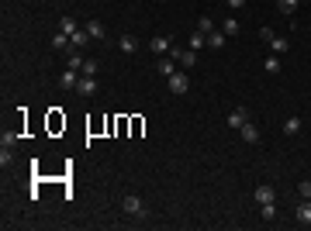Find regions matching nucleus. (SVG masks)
<instances>
[{"label":"nucleus","instance_id":"1","mask_svg":"<svg viewBox=\"0 0 311 231\" xmlns=\"http://www.w3.org/2000/svg\"><path fill=\"white\" fill-rule=\"evenodd\" d=\"M121 210H124L128 217H145V214H149V210H145V203H142L135 193H128V197L121 200Z\"/></svg>","mask_w":311,"mask_h":231},{"label":"nucleus","instance_id":"2","mask_svg":"<svg viewBox=\"0 0 311 231\" xmlns=\"http://www.w3.org/2000/svg\"><path fill=\"white\" fill-rule=\"evenodd\" d=\"M170 56H173L184 69H194V66H197V52H194V49H170Z\"/></svg>","mask_w":311,"mask_h":231},{"label":"nucleus","instance_id":"3","mask_svg":"<svg viewBox=\"0 0 311 231\" xmlns=\"http://www.w3.org/2000/svg\"><path fill=\"white\" fill-rule=\"evenodd\" d=\"M166 80H170V90H173V93H187V90H190V76H187V69H177V73L166 76Z\"/></svg>","mask_w":311,"mask_h":231},{"label":"nucleus","instance_id":"4","mask_svg":"<svg viewBox=\"0 0 311 231\" xmlns=\"http://www.w3.org/2000/svg\"><path fill=\"white\" fill-rule=\"evenodd\" d=\"M170 49H173V42H170L166 35H156V38L149 42V52H156V56H166Z\"/></svg>","mask_w":311,"mask_h":231},{"label":"nucleus","instance_id":"5","mask_svg":"<svg viewBox=\"0 0 311 231\" xmlns=\"http://www.w3.org/2000/svg\"><path fill=\"white\" fill-rule=\"evenodd\" d=\"M76 93H80V97H93V93H97V80H93V76H80Z\"/></svg>","mask_w":311,"mask_h":231},{"label":"nucleus","instance_id":"6","mask_svg":"<svg viewBox=\"0 0 311 231\" xmlns=\"http://www.w3.org/2000/svg\"><path fill=\"white\" fill-rule=\"evenodd\" d=\"M246 121H249V107H235V111L228 114V128H235V131H239Z\"/></svg>","mask_w":311,"mask_h":231},{"label":"nucleus","instance_id":"7","mask_svg":"<svg viewBox=\"0 0 311 231\" xmlns=\"http://www.w3.org/2000/svg\"><path fill=\"white\" fill-rule=\"evenodd\" d=\"M273 200H277V190L270 183H259L256 186V203H273Z\"/></svg>","mask_w":311,"mask_h":231},{"label":"nucleus","instance_id":"8","mask_svg":"<svg viewBox=\"0 0 311 231\" xmlns=\"http://www.w3.org/2000/svg\"><path fill=\"white\" fill-rule=\"evenodd\" d=\"M87 35L97 38V42H104V38H107V28H104L100 21H87Z\"/></svg>","mask_w":311,"mask_h":231},{"label":"nucleus","instance_id":"9","mask_svg":"<svg viewBox=\"0 0 311 231\" xmlns=\"http://www.w3.org/2000/svg\"><path fill=\"white\" fill-rule=\"evenodd\" d=\"M118 45H121V52H124V56H135V52H138V38H135V35H121V42H118Z\"/></svg>","mask_w":311,"mask_h":231},{"label":"nucleus","instance_id":"10","mask_svg":"<svg viewBox=\"0 0 311 231\" xmlns=\"http://www.w3.org/2000/svg\"><path fill=\"white\" fill-rule=\"evenodd\" d=\"M59 83H62L66 90H76V83H80V69H66V73L59 76Z\"/></svg>","mask_w":311,"mask_h":231},{"label":"nucleus","instance_id":"11","mask_svg":"<svg viewBox=\"0 0 311 231\" xmlns=\"http://www.w3.org/2000/svg\"><path fill=\"white\" fill-rule=\"evenodd\" d=\"M239 131H242V142H249V145H256V142H259V131H256V124H252V121H246Z\"/></svg>","mask_w":311,"mask_h":231},{"label":"nucleus","instance_id":"12","mask_svg":"<svg viewBox=\"0 0 311 231\" xmlns=\"http://www.w3.org/2000/svg\"><path fill=\"white\" fill-rule=\"evenodd\" d=\"M177 66H180L177 59H159V62H156V69H159L163 76H173V73H177Z\"/></svg>","mask_w":311,"mask_h":231},{"label":"nucleus","instance_id":"13","mask_svg":"<svg viewBox=\"0 0 311 231\" xmlns=\"http://www.w3.org/2000/svg\"><path fill=\"white\" fill-rule=\"evenodd\" d=\"M59 28H62V35H76V31H80V25H76V18H69V14H66V18L59 21Z\"/></svg>","mask_w":311,"mask_h":231},{"label":"nucleus","instance_id":"14","mask_svg":"<svg viewBox=\"0 0 311 231\" xmlns=\"http://www.w3.org/2000/svg\"><path fill=\"white\" fill-rule=\"evenodd\" d=\"M87 38H90V35H87V28H80L76 35H69V49H83V45H87Z\"/></svg>","mask_w":311,"mask_h":231},{"label":"nucleus","instance_id":"15","mask_svg":"<svg viewBox=\"0 0 311 231\" xmlns=\"http://www.w3.org/2000/svg\"><path fill=\"white\" fill-rule=\"evenodd\" d=\"M297 221H301V224H311V200L297 203Z\"/></svg>","mask_w":311,"mask_h":231},{"label":"nucleus","instance_id":"16","mask_svg":"<svg viewBox=\"0 0 311 231\" xmlns=\"http://www.w3.org/2000/svg\"><path fill=\"white\" fill-rule=\"evenodd\" d=\"M221 31H225V35H228V38H232V35H239V31H242V25H239V21H235V18H228V21H225V25H221Z\"/></svg>","mask_w":311,"mask_h":231},{"label":"nucleus","instance_id":"17","mask_svg":"<svg viewBox=\"0 0 311 231\" xmlns=\"http://www.w3.org/2000/svg\"><path fill=\"white\" fill-rule=\"evenodd\" d=\"M301 131V117H287L283 121V135H297Z\"/></svg>","mask_w":311,"mask_h":231},{"label":"nucleus","instance_id":"18","mask_svg":"<svg viewBox=\"0 0 311 231\" xmlns=\"http://www.w3.org/2000/svg\"><path fill=\"white\" fill-rule=\"evenodd\" d=\"M297 4H301V0H277V11H280V14H294Z\"/></svg>","mask_w":311,"mask_h":231},{"label":"nucleus","instance_id":"19","mask_svg":"<svg viewBox=\"0 0 311 231\" xmlns=\"http://www.w3.org/2000/svg\"><path fill=\"white\" fill-rule=\"evenodd\" d=\"M201 45H208V35H204V31H194V35H190V49L197 52Z\"/></svg>","mask_w":311,"mask_h":231},{"label":"nucleus","instance_id":"20","mask_svg":"<svg viewBox=\"0 0 311 231\" xmlns=\"http://www.w3.org/2000/svg\"><path fill=\"white\" fill-rule=\"evenodd\" d=\"M208 45H211V49H221V45H225V31H211V35H208Z\"/></svg>","mask_w":311,"mask_h":231},{"label":"nucleus","instance_id":"21","mask_svg":"<svg viewBox=\"0 0 311 231\" xmlns=\"http://www.w3.org/2000/svg\"><path fill=\"white\" fill-rule=\"evenodd\" d=\"M263 69H266L270 76H273V73H280V59H277V56H266V62H263Z\"/></svg>","mask_w":311,"mask_h":231},{"label":"nucleus","instance_id":"22","mask_svg":"<svg viewBox=\"0 0 311 231\" xmlns=\"http://www.w3.org/2000/svg\"><path fill=\"white\" fill-rule=\"evenodd\" d=\"M259 214H263V221H273L277 217V203H259Z\"/></svg>","mask_w":311,"mask_h":231},{"label":"nucleus","instance_id":"23","mask_svg":"<svg viewBox=\"0 0 311 231\" xmlns=\"http://www.w3.org/2000/svg\"><path fill=\"white\" fill-rule=\"evenodd\" d=\"M52 49H62V52H66V49H69V35H62V31H59V35L52 38Z\"/></svg>","mask_w":311,"mask_h":231},{"label":"nucleus","instance_id":"24","mask_svg":"<svg viewBox=\"0 0 311 231\" xmlns=\"http://www.w3.org/2000/svg\"><path fill=\"white\" fill-rule=\"evenodd\" d=\"M270 49H273V52H287V49H290V42H287V38H280V35H277V38H273V42H270Z\"/></svg>","mask_w":311,"mask_h":231},{"label":"nucleus","instance_id":"25","mask_svg":"<svg viewBox=\"0 0 311 231\" xmlns=\"http://www.w3.org/2000/svg\"><path fill=\"white\" fill-rule=\"evenodd\" d=\"M97 69H100V66H97V59H87L80 73H83V76H97Z\"/></svg>","mask_w":311,"mask_h":231},{"label":"nucleus","instance_id":"26","mask_svg":"<svg viewBox=\"0 0 311 231\" xmlns=\"http://www.w3.org/2000/svg\"><path fill=\"white\" fill-rule=\"evenodd\" d=\"M197 31L211 35V31H215V21H211V18H201V21H197Z\"/></svg>","mask_w":311,"mask_h":231},{"label":"nucleus","instance_id":"27","mask_svg":"<svg viewBox=\"0 0 311 231\" xmlns=\"http://www.w3.org/2000/svg\"><path fill=\"white\" fill-rule=\"evenodd\" d=\"M297 193H301V197H304V200H311V183H308V179H304V183H301V186H297Z\"/></svg>","mask_w":311,"mask_h":231},{"label":"nucleus","instance_id":"28","mask_svg":"<svg viewBox=\"0 0 311 231\" xmlns=\"http://www.w3.org/2000/svg\"><path fill=\"white\" fill-rule=\"evenodd\" d=\"M259 38H263V42H273L277 35H273V28H259Z\"/></svg>","mask_w":311,"mask_h":231},{"label":"nucleus","instance_id":"29","mask_svg":"<svg viewBox=\"0 0 311 231\" xmlns=\"http://www.w3.org/2000/svg\"><path fill=\"white\" fill-rule=\"evenodd\" d=\"M0 166H11V148H0Z\"/></svg>","mask_w":311,"mask_h":231},{"label":"nucleus","instance_id":"30","mask_svg":"<svg viewBox=\"0 0 311 231\" xmlns=\"http://www.w3.org/2000/svg\"><path fill=\"white\" fill-rule=\"evenodd\" d=\"M246 4V0H228V7H242Z\"/></svg>","mask_w":311,"mask_h":231}]
</instances>
